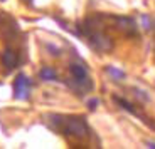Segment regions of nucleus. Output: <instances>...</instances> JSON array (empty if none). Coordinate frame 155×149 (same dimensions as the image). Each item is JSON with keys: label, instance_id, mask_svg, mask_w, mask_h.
<instances>
[{"label": "nucleus", "instance_id": "1", "mask_svg": "<svg viewBox=\"0 0 155 149\" xmlns=\"http://www.w3.org/2000/svg\"><path fill=\"white\" fill-rule=\"evenodd\" d=\"M54 119V123L58 124V129H61L62 132L74 139H86L89 134V129L86 126L83 117H62V116H51Z\"/></svg>", "mask_w": 155, "mask_h": 149}, {"label": "nucleus", "instance_id": "2", "mask_svg": "<svg viewBox=\"0 0 155 149\" xmlns=\"http://www.w3.org/2000/svg\"><path fill=\"white\" fill-rule=\"evenodd\" d=\"M31 96V80L25 74H19L14 80V97L19 101H25Z\"/></svg>", "mask_w": 155, "mask_h": 149}, {"label": "nucleus", "instance_id": "3", "mask_svg": "<svg viewBox=\"0 0 155 149\" xmlns=\"http://www.w3.org/2000/svg\"><path fill=\"white\" fill-rule=\"evenodd\" d=\"M116 29L121 30L125 35H135L137 34V23L130 17H115Z\"/></svg>", "mask_w": 155, "mask_h": 149}, {"label": "nucleus", "instance_id": "4", "mask_svg": "<svg viewBox=\"0 0 155 149\" xmlns=\"http://www.w3.org/2000/svg\"><path fill=\"white\" fill-rule=\"evenodd\" d=\"M2 64H4L7 69H14V67H17V64H19V57H17L15 50H12V49L4 50V54H2Z\"/></svg>", "mask_w": 155, "mask_h": 149}, {"label": "nucleus", "instance_id": "5", "mask_svg": "<svg viewBox=\"0 0 155 149\" xmlns=\"http://www.w3.org/2000/svg\"><path fill=\"white\" fill-rule=\"evenodd\" d=\"M39 77L42 80H46V82H51V80L58 79V72H56L52 67H49V65H44L42 69L39 70Z\"/></svg>", "mask_w": 155, "mask_h": 149}, {"label": "nucleus", "instance_id": "6", "mask_svg": "<svg viewBox=\"0 0 155 149\" xmlns=\"http://www.w3.org/2000/svg\"><path fill=\"white\" fill-rule=\"evenodd\" d=\"M105 72L108 74L110 77H111L113 80H123L125 79V72L120 69H116V67H113V65H106L105 67Z\"/></svg>", "mask_w": 155, "mask_h": 149}, {"label": "nucleus", "instance_id": "7", "mask_svg": "<svg viewBox=\"0 0 155 149\" xmlns=\"http://www.w3.org/2000/svg\"><path fill=\"white\" fill-rule=\"evenodd\" d=\"M113 99H115V102L118 104V106H120L121 109H125V111H128L130 114H137V109H135V107H133L130 102H128V101L121 99V97H118V96H115Z\"/></svg>", "mask_w": 155, "mask_h": 149}, {"label": "nucleus", "instance_id": "8", "mask_svg": "<svg viewBox=\"0 0 155 149\" xmlns=\"http://www.w3.org/2000/svg\"><path fill=\"white\" fill-rule=\"evenodd\" d=\"M46 49L49 50V54H51V55H54V57H59V55H61V49L54 47L52 44H47V45H46Z\"/></svg>", "mask_w": 155, "mask_h": 149}, {"label": "nucleus", "instance_id": "9", "mask_svg": "<svg viewBox=\"0 0 155 149\" xmlns=\"http://www.w3.org/2000/svg\"><path fill=\"white\" fill-rule=\"evenodd\" d=\"M98 102H100V101H98V99H91V101H89V102H88V107H89V109H91V111H94V109H96V107H98Z\"/></svg>", "mask_w": 155, "mask_h": 149}, {"label": "nucleus", "instance_id": "10", "mask_svg": "<svg viewBox=\"0 0 155 149\" xmlns=\"http://www.w3.org/2000/svg\"><path fill=\"white\" fill-rule=\"evenodd\" d=\"M145 146H147V147H150V149H155V142L153 141H147V142H145Z\"/></svg>", "mask_w": 155, "mask_h": 149}, {"label": "nucleus", "instance_id": "11", "mask_svg": "<svg viewBox=\"0 0 155 149\" xmlns=\"http://www.w3.org/2000/svg\"><path fill=\"white\" fill-rule=\"evenodd\" d=\"M2 2H4V0H2Z\"/></svg>", "mask_w": 155, "mask_h": 149}]
</instances>
